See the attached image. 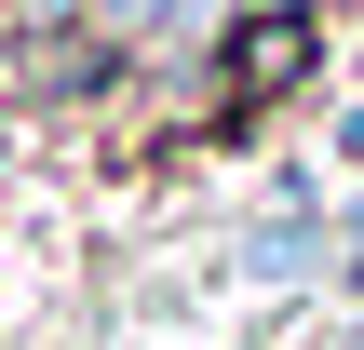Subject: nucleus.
Masks as SVG:
<instances>
[{"label": "nucleus", "instance_id": "obj_1", "mask_svg": "<svg viewBox=\"0 0 364 350\" xmlns=\"http://www.w3.org/2000/svg\"><path fill=\"white\" fill-rule=\"evenodd\" d=\"M81 27H95V40H162L176 0H81Z\"/></svg>", "mask_w": 364, "mask_h": 350}, {"label": "nucleus", "instance_id": "obj_2", "mask_svg": "<svg viewBox=\"0 0 364 350\" xmlns=\"http://www.w3.org/2000/svg\"><path fill=\"white\" fill-rule=\"evenodd\" d=\"M216 13H230V0H176V27H216Z\"/></svg>", "mask_w": 364, "mask_h": 350}, {"label": "nucleus", "instance_id": "obj_3", "mask_svg": "<svg viewBox=\"0 0 364 350\" xmlns=\"http://www.w3.org/2000/svg\"><path fill=\"white\" fill-rule=\"evenodd\" d=\"M27 13H68V27H81V0H27Z\"/></svg>", "mask_w": 364, "mask_h": 350}]
</instances>
